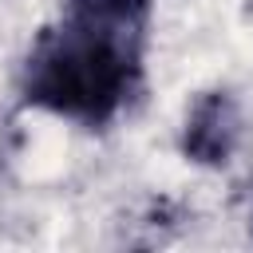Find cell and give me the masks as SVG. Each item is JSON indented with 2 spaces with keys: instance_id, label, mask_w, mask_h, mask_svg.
<instances>
[{
  "instance_id": "6da1fadb",
  "label": "cell",
  "mask_w": 253,
  "mask_h": 253,
  "mask_svg": "<svg viewBox=\"0 0 253 253\" xmlns=\"http://www.w3.org/2000/svg\"><path fill=\"white\" fill-rule=\"evenodd\" d=\"M134 59L130 24H103L71 12V20L36 40L24 63V95L55 115L103 123L123 107L134 79Z\"/></svg>"
},
{
  "instance_id": "7a4b0ae2",
  "label": "cell",
  "mask_w": 253,
  "mask_h": 253,
  "mask_svg": "<svg viewBox=\"0 0 253 253\" xmlns=\"http://www.w3.org/2000/svg\"><path fill=\"white\" fill-rule=\"evenodd\" d=\"M237 134H241V115H237L233 99L213 91V95L198 99V107L190 111L182 146L198 162H225L237 146Z\"/></svg>"
},
{
  "instance_id": "3957f363",
  "label": "cell",
  "mask_w": 253,
  "mask_h": 253,
  "mask_svg": "<svg viewBox=\"0 0 253 253\" xmlns=\"http://www.w3.org/2000/svg\"><path fill=\"white\" fill-rule=\"evenodd\" d=\"M71 12L103 20V24H130V28H138V20L146 12V0H71Z\"/></svg>"
}]
</instances>
